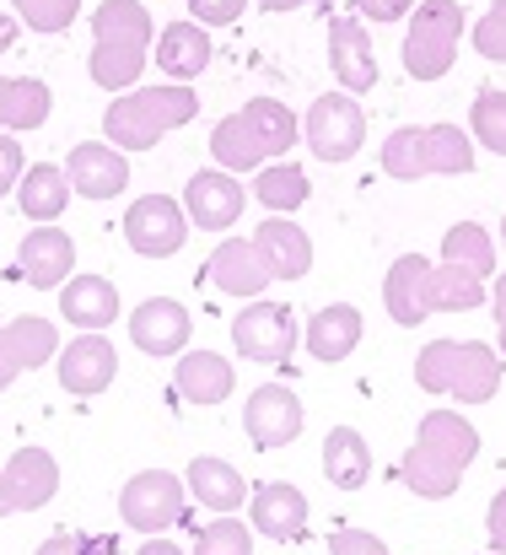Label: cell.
<instances>
[{"mask_svg":"<svg viewBox=\"0 0 506 555\" xmlns=\"http://www.w3.org/2000/svg\"><path fill=\"white\" fill-rule=\"evenodd\" d=\"M475 459H480V431H475V421L437 404V410L420 415L415 442L404 448L399 480H404L420 502H447V496L464 486V475H469Z\"/></svg>","mask_w":506,"mask_h":555,"instance_id":"6da1fadb","label":"cell"},{"mask_svg":"<svg viewBox=\"0 0 506 555\" xmlns=\"http://www.w3.org/2000/svg\"><path fill=\"white\" fill-rule=\"evenodd\" d=\"M297 141H302V119H297L286 103H275V98H254V103H243L237 114L216 119V130H210V157H216L221 173L243 179V173H259V168H270V163H286V152H291Z\"/></svg>","mask_w":506,"mask_h":555,"instance_id":"7a4b0ae2","label":"cell"},{"mask_svg":"<svg viewBox=\"0 0 506 555\" xmlns=\"http://www.w3.org/2000/svg\"><path fill=\"white\" fill-rule=\"evenodd\" d=\"M152 43H157V22H152L146 0H103L92 11V60H87L92 81L114 98L141 87Z\"/></svg>","mask_w":506,"mask_h":555,"instance_id":"3957f363","label":"cell"},{"mask_svg":"<svg viewBox=\"0 0 506 555\" xmlns=\"http://www.w3.org/2000/svg\"><path fill=\"white\" fill-rule=\"evenodd\" d=\"M475 135L458 125H399L388 130V141L377 146V163L388 179L415 184V179H464L475 173Z\"/></svg>","mask_w":506,"mask_h":555,"instance_id":"277c9868","label":"cell"},{"mask_svg":"<svg viewBox=\"0 0 506 555\" xmlns=\"http://www.w3.org/2000/svg\"><path fill=\"white\" fill-rule=\"evenodd\" d=\"M502 351L485 340H431L415 357V388L458 404H491L502 393Z\"/></svg>","mask_w":506,"mask_h":555,"instance_id":"5b68a950","label":"cell"},{"mask_svg":"<svg viewBox=\"0 0 506 555\" xmlns=\"http://www.w3.org/2000/svg\"><path fill=\"white\" fill-rule=\"evenodd\" d=\"M194 114H199L194 87H178V81L130 87V92H119V98L103 108V141L119 146V152H152L163 135L183 130Z\"/></svg>","mask_w":506,"mask_h":555,"instance_id":"8992f818","label":"cell"},{"mask_svg":"<svg viewBox=\"0 0 506 555\" xmlns=\"http://www.w3.org/2000/svg\"><path fill=\"white\" fill-rule=\"evenodd\" d=\"M404 76L410 81H442L458 65L464 38V5L458 0H420L404 16Z\"/></svg>","mask_w":506,"mask_h":555,"instance_id":"52a82bcc","label":"cell"},{"mask_svg":"<svg viewBox=\"0 0 506 555\" xmlns=\"http://www.w3.org/2000/svg\"><path fill=\"white\" fill-rule=\"evenodd\" d=\"M119 518H125V529L157 540L178 524H189V486L172 469H141L119 491Z\"/></svg>","mask_w":506,"mask_h":555,"instance_id":"ba28073f","label":"cell"},{"mask_svg":"<svg viewBox=\"0 0 506 555\" xmlns=\"http://www.w3.org/2000/svg\"><path fill=\"white\" fill-rule=\"evenodd\" d=\"M302 330H297V313L286 302H264L254 297L237 319H232V346L243 362H259V367H286L291 351H297Z\"/></svg>","mask_w":506,"mask_h":555,"instance_id":"9c48e42d","label":"cell"},{"mask_svg":"<svg viewBox=\"0 0 506 555\" xmlns=\"http://www.w3.org/2000/svg\"><path fill=\"white\" fill-rule=\"evenodd\" d=\"M302 141H308V152L319 157V163H350L361 146H366V114H361V103L350 98V92H324L308 114H302Z\"/></svg>","mask_w":506,"mask_h":555,"instance_id":"30bf717a","label":"cell"},{"mask_svg":"<svg viewBox=\"0 0 506 555\" xmlns=\"http://www.w3.org/2000/svg\"><path fill=\"white\" fill-rule=\"evenodd\" d=\"M302 426H308V410H302V399L286 383H259L248 393V404H243V431H248V442L259 453L291 448L302 437Z\"/></svg>","mask_w":506,"mask_h":555,"instance_id":"8fae6325","label":"cell"},{"mask_svg":"<svg viewBox=\"0 0 506 555\" xmlns=\"http://www.w3.org/2000/svg\"><path fill=\"white\" fill-rule=\"evenodd\" d=\"M125 243L141 259H172L189 243L183 199H172V194H141V199H130V210H125Z\"/></svg>","mask_w":506,"mask_h":555,"instance_id":"7c38bea8","label":"cell"},{"mask_svg":"<svg viewBox=\"0 0 506 555\" xmlns=\"http://www.w3.org/2000/svg\"><path fill=\"white\" fill-rule=\"evenodd\" d=\"M329 70H335L339 92H350V98L377 87V49H372V33L355 11L329 16Z\"/></svg>","mask_w":506,"mask_h":555,"instance_id":"4fadbf2b","label":"cell"},{"mask_svg":"<svg viewBox=\"0 0 506 555\" xmlns=\"http://www.w3.org/2000/svg\"><path fill=\"white\" fill-rule=\"evenodd\" d=\"M60 491V464L49 448H16L5 464H0V496H5V513H38L49 507Z\"/></svg>","mask_w":506,"mask_h":555,"instance_id":"5bb4252c","label":"cell"},{"mask_svg":"<svg viewBox=\"0 0 506 555\" xmlns=\"http://www.w3.org/2000/svg\"><path fill=\"white\" fill-rule=\"evenodd\" d=\"M243 205H248L243 179H232V173H221V168H199V173L183 184V216H189V227H199V232H226V227H237Z\"/></svg>","mask_w":506,"mask_h":555,"instance_id":"9a60e30c","label":"cell"},{"mask_svg":"<svg viewBox=\"0 0 506 555\" xmlns=\"http://www.w3.org/2000/svg\"><path fill=\"white\" fill-rule=\"evenodd\" d=\"M248 529L281 545L308 540V496L291 480H264L248 491Z\"/></svg>","mask_w":506,"mask_h":555,"instance_id":"2e32d148","label":"cell"},{"mask_svg":"<svg viewBox=\"0 0 506 555\" xmlns=\"http://www.w3.org/2000/svg\"><path fill=\"white\" fill-rule=\"evenodd\" d=\"M16 275L38 292H60L76 275V237L60 227H33L16 243Z\"/></svg>","mask_w":506,"mask_h":555,"instance_id":"e0dca14e","label":"cell"},{"mask_svg":"<svg viewBox=\"0 0 506 555\" xmlns=\"http://www.w3.org/2000/svg\"><path fill=\"white\" fill-rule=\"evenodd\" d=\"M205 281H210L216 292H226V297L254 302V297H264V286H270L275 275H270L264 254L254 248V237H221V243L210 248V259H205Z\"/></svg>","mask_w":506,"mask_h":555,"instance_id":"ac0fdd59","label":"cell"},{"mask_svg":"<svg viewBox=\"0 0 506 555\" xmlns=\"http://www.w3.org/2000/svg\"><path fill=\"white\" fill-rule=\"evenodd\" d=\"M189 335H194V319L178 297H146L135 313H130V340L135 351L168 362V357H183L189 351Z\"/></svg>","mask_w":506,"mask_h":555,"instance_id":"d6986e66","label":"cell"},{"mask_svg":"<svg viewBox=\"0 0 506 555\" xmlns=\"http://www.w3.org/2000/svg\"><path fill=\"white\" fill-rule=\"evenodd\" d=\"M54 372H60V388H65V393L92 399V393H103V388L119 377V351H114L108 335H76L70 346H60Z\"/></svg>","mask_w":506,"mask_h":555,"instance_id":"ffe728a7","label":"cell"},{"mask_svg":"<svg viewBox=\"0 0 506 555\" xmlns=\"http://www.w3.org/2000/svg\"><path fill=\"white\" fill-rule=\"evenodd\" d=\"M431 259L426 254H399L382 275V308L399 330H415L431 319Z\"/></svg>","mask_w":506,"mask_h":555,"instance_id":"44dd1931","label":"cell"},{"mask_svg":"<svg viewBox=\"0 0 506 555\" xmlns=\"http://www.w3.org/2000/svg\"><path fill=\"white\" fill-rule=\"evenodd\" d=\"M65 179H70V194H81V199H119L130 189V157L108 141H81V146H70Z\"/></svg>","mask_w":506,"mask_h":555,"instance_id":"7402d4cb","label":"cell"},{"mask_svg":"<svg viewBox=\"0 0 506 555\" xmlns=\"http://www.w3.org/2000/svg\"><path fill=\"white\" fill-rule=\"evenodd\" d=\"M60 357V330L54 319H38V313H22L11 324H0V388H11L22 372L43 367Z\"/></svg>","mask_w":506,"mask_h":555,"instance_id":"603a6c76","label":"cell"},{"mask_svg":"<svg viewBox=\"0 0 506 555\" xmlns=\"http://www.w3.org/2000/svg\"><path fill=\"white\" fill-rule=\"evenodd\" d=\"M60 319H70L81 335H103L119 319V286L108 275H70L60 286Z\"/></svg>","mask_w":506,"mask_h":555,"instance_id":"cb8c5ba5","label":"cell"},{"mask_svg":"<svg viewBox=\"0 0 506 555\" xmlns=\"http://www.w3.org/2000/svg\"><path fill=\"white\" fill-rule=\"evenodd\" d=\"M205 65H210V27L178 16V22H168V27L157 33V70H163L168 81L189 87V81L205 76Z\"/></svg>","mask_w":506,"mask_h":555,"instance_id":"d4e9b609","label":"cell"},{"mask_svg":"<svg viewBox=\"0 0 506 555\" xmlns=\"http://www.w3.org/2000/svg\"><path fill=\"white\" fill-rule=\"evenodd\" d=\"M172 388H178L183 404L210 410V404H226V399H232L237 372H232L226 357H216V351H183L178 367H172Z\"/></svg>","mask_w":506,"mask_h":555,"instance_id":"484cf974","label":"cell"},{"mask_svg":"<svg viewBox=\"0 0 506 555\" xmlns=\"http://www.w3.org/2000/svg\"><path fill=\"white\" fill-rule=\"evenodd\" d=\"M254 248L264 254L270 275L275 281H302L313 270V237L291 221V216H270L259 232H254Z\"/></svg>","mask_w":506,"mask_h":555,"instance_id":"4316f807","label":"cell"},{"mask_svg":"<svg viewBox=\"0 0 506 555\" xmlns=\"http://www.w3.org/2000/svg\"><path fill=\"white\" fill-rule=\"evenodd\" d=\"M302 346H308V357L324 362V367L345 362V357L361 346V308H350V302H324V308L308 319Z\"/></svg>","mask_w":506,"mask_h":555,"instance_id":"83f0119b","label":"cell"},{"mask_svg":"<svg viewBox=\"0 0 506 555\" xmlns=\"http://www.w3.org/2000/svg\"><path fill=\"white\" fill-rule=\"evenodd\" d=\"M183 486H189V496H194L199 507H210L216 518H232V513L248 502L243 475H237L226 459H210V453H199V459L183 469Z\"/></svg>","mask_w":506,"mask_h":555,"instance_id":"f1b7e54d","label":"cell"},{"mask_svg":"<svg viewBox=\"0 0 506 555\" xmlns=\"http://www.w3.org/2000/svg\"><path fill=\"white\" fill-rule=\"evenodd\" d=\"M16 205H22V216H27L33 227H54V221L65 216V205H70V179H65V168L33 163V168L22 173V184H16Z\"/></svg>","mask_w":506,"mask_h":555,"instance_id":"f546056e","label":"cell"},{"mask_svg":"<svg viewBox=\"0 0 506 555\" xmlns=\"http://www.w3.org/2000/svg\"><path fill=\"white\" fill-rule=\"evenodd\" d=\"M54 92L38 76H0V135H22L49 125Z\"/></svg>","mask_w":506,"mask_h":555,"instance_id":"4dcf8cb0","label":"cell"},{"mask_svg":"<svg viewBox=\"0 0 506 555\" xmlns=\"http://www.w3.org/2000/svg\"><path fill=\"white\" fill-rule=\"evenodd\" d=\"M324 480L335 491H361L372 480V448L355 426H335L324 437Z\"/></svg>","mask_w":506,"mask_h":555,"instance_id":"1f68e13d","label":"cell"},{"mask_svg":"<svg viewBox=\"0 0 506 555\" xmlns=\"http://www.w3.org/2000/svg\"><path fill=\"white\" fill-rule=\"evenodd\" d=\"M491 302V281H480L464 264H442L431 270V313H475Z\"/></svg>","mask_w":506,"mask_h":555,"instance_id":"d6a6232c","label":"cell"},{"mask_svg":"<svg viewBox=\"0 0 506 555\" xmlns=\"http://www.w3.org/2000/svg\"><path fill=\"white\" fill-rule=\"evenodd\" d=\"M308 194H313V184H308V173L297 163H270V168L254 173V199L270 216H297L308 205Z\"/></svg>","mask_w":506,"mask_h":555,"instance_id":"836d02e7","label":"cell"},{"mask_svg":"<svg viewBox=\"0 0 506 555\" xmlns=\"http://www.w3.org/2000/svg\"><path fill=\"white\" fill-rule=\"evenodd\" d=\"M442 264H464V270H475L480 281H491V275H496V237H491L480 221H453V227L442 232Z\"/></svg>","mask_w":506,"mask_h":555,"instance_id":"e575fe53","label":"cell"},{"mask_svg":"<svg viewBox=\"0 0 506 555\" xmlns=\"http://www.w3.org/2000/svg\"><path fill=\"white\" fill-rule=\"evenodd\" d=\"M469 135H475V146L506 157V92L502 87H480L475 92V103H469Z\"/></svg>","mask_w":506,"mask_h":555,"instance_id":"d590c367","label":"cell"},{"mask_svg":"<svg viewBox=\"0 0 506 555\" xmlns=\"http://www.w3.org/2000/svg\"><path fill=\"white\" fill-rule=\"evenodd\" d=\"M11 16H16L22 27L54 38V33H65V27L81 16V0H11Z\"/></svg>","mask_w":506,"mask_h":555,"instance_id":"8d00e7d4","label":"cell"},{"mask_svg":"<svg viewBox=\"0 0 506 555\" xmlns=\"http://www.w3.org/2000/svg\"><path fill=\"white\" fill-rule=\"evenodd\" d=\"M189 555H254V529L237 513L232 518H216V524L199 529V540H194Z\"/></svg>","mask_w":506,"mask_h":555,"instance_id":"74e56055","label":"cell"},{"mask_svg":"<svg viewBox=\"0 0 506 555\" xmlns=\"http://www.w3.org/2000/svg\"><path fill=\"white\" fill-rule=\"evenodd\" d=\"M475 49H480V60H491V65H506V0H491L485 5V16L475 22Z\"/></svg>","mask_w":506,"mask_h":555,"instance_id":"f35d334b","label":"cell"},{"mask_svg":"<svg viewBox=\"0 0 506 555\" xmlns=\"http://www.w3.org/2000/svg\"><path fill=\"white\" fill-rule=\"evenodd\" d=\"M33 555H119L114 534H49Z\"/></svg>","mask_w":506,"mask_h":555,"instance_id":"ab89813d","label":"cell"},{"mask_svg":"<svg viewBox=\"0 0 506 555\" xmlns=\"http://www.w3.org/2000/svg\"><path fill=\"white\" fill-rule=\"evenodd\" d=\"M248 5L254 0H189V22H199V27H232Z\"/></svg>","mask_w":506,"mask_h":555,"instance_id":"60d3db41","label":"cell"},{"mask_svg":"<svg viewBox=\"0 0 506 555\" xmlns=\"http://www.w3.org/2000/svg\"><path fill=\"white\" fill-rule=\"evenodd\" d=\"M22 173H27L22 141H16V135H0V199H5V194H16V184H22Z\"/></svg>","mask_w":506,"mask_h":555,"instance_id":"b9f144b4","label":"cell"},{"mask_svg":"<svg viewBox=\"0 0 506 555\" xmlns=\"http://www.w3.org/2000/svg\"><path fill=\"white\" fill-rule=\"evenodd\" d=\"M329 555H393L377 534H366V529H339L329 534Z\"/></svg>","mask_w":506,"mask_h":555,"instance_id":"7bdbcfd3","label":"cell"},{"mask_svg":"<svg viewBox=\"0 0 506 555\" xmlns=\"http://www.w3.org/2000/svg\"><path fill=\"white\" fill-rule=\"evenodd\" d=\"M485 545H491V555H506V486L485 507Z\"/></svg>","mask_w":506,"mask_h":555,"instance_id":"ee69618b","label":"cell"},{"mask_svg":"<svg viewBox=\"0 0 506 555\" xmlns=\"http://www.w3.org/2000/svg\"><path fill=\"white\" fill-rule=\"evenodd\" d=\"M420 0H355V16H372V22H404Z\"/></svg>","mask_w":506,"mask_h":555,"instance_id":"f6af8a7d","label":"cell"},{"mask_svg":"<svg viewBox=\"0 0 506 555\" xmlns=\"http://www.w3.org/2000/svg\"><path fill=\"white\" fill-rule=\"evenodd\" d=\"M135 555H189V551H183V545H172L168 534H157V540H146Z\"/></svg>","mask_w":506,"mask_h":555,"instance_id":"bcb514c9","label":"cell"},{"mask_svg":"<svg viewBox=\"0 0 506 555\" xmlns=\"http://www.w3.org/2000/svg\"><path fill=\"white\" fill-rule=\"evenodd\" d=\"M16 33H22V22H16L11 11H0V54H5V49L16 43Z\"/></svg>","mask_w":506,"mask_h":555,"instance_id":"7dc6e473","label":"cell"},{"mask_svg":"<svg viewBox=\"0 0 506 555\" xmlns=\"http://www.w3.org/2000/svg\"><path fill=\"white\" fill-rule=\"evenodd\" d=\"M259 11H270V16H281V11H297V5H308V0H254Z\"/></svg>","mask_w":506,"mask_h":555,"instance_id":"c3c4849f","label":"cell"},{"mask_svg":"<svg viewBox=\"0 0 506 555\" xmlns=\"http://www.w3.org/2000/svg\"><path fill=\"white\" fill-rule=\"evenodd\" d=\"M491 313H506V270L496 275V286H491Z\"/></svg>","mask_w":506,"mask_h":555,"instance_id":"681fc988","label":"cell"},{"mask_svg":"<svg viewBox=\"0 0 506 555\" xmlns=\"http://www.w3.org/2000/svg\"><path fill=\"white\" fill-rule=\"evenodd\" d=\"M496 335H502V357H506V313H496Z\"/></svg>","mask_w":506,"mask_h":555,"instance_id":"f907efd6","label":"cell"},{"mask_svg":"<svg viewBox=\"0 0 506 555\" xmlns=\"http://www.w3.org/2000/svg\"><path fill=\"white\" fill-rule=\"evenodd\" d=\"M0 518H11V513H5V496H0Z\"/></svg>","mask_w":506,"mask_h":555,"instance_id":"816d5d0a","label":"cell"},{"mask_svg":"<svg viewBox=\"0 0 506 555\" xmlns=\"http://www.w3.org/2000/svg\"><path fill=\"white\" fill-rule=\"evenodd\" d=\"M502 243H506V216H502Z\"/></svg>","mask_w":506,"mask_h":555,"instance_id":"f5cc1de1","label":"cell"},{"mask_svg":"<svg viewBox=\"0 0 506 555\" xmlns=\"http://www.w3.org/2000/svg\"><path fill=\"white\" fill-rule=\"evenodd\" d=\"M485 555H491V551H485Z\"/></svg>","mask_w":506,"mask_h":555,"instance_id":"db71d44e","label":"cell"}]
</instances>
